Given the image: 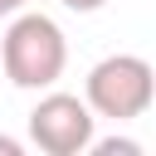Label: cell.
Returning a JSON list of instances; mask_svg holds the SVG:
<instances>
[{
  "mask_svg": "<svg viewBox=\"0 0 156 156\" xmlns=\"http://www.w3.org/2000/svg\"><path fill=\"white\" fill-rule=\"evenodd\" d=\"M0 63H5V78L24 93H44L63 78L68 68V39L58 29V20H49L44 10H15L10 24H5V39H0Z\"/></svg>",
  "mask_w": 156,
  "mask_h": 156,
  "instance_id": "1",
  "label": "cell"
},
{
  "mask_svg": "<svg viewBox=\"0 0 156 156\" xmlns=\"http://www.w3.org/2000/svg\"><path fill=\"white\" fill-rule=\"evenodd\" d=\"M151 98H156V73L141 54H107L83 78V102L93 107V117L136 122L151 107Z\"/></svg>",
  "mask_w": 156,
  "mask_h": 156,
  "instance_id": "2",
  "label": "cell"
},
{
  "mask_svg": "<svg viewBox=\"0 0 156 156\" xmlns=\"http://www.w3.org/2000/svg\"><path fill=\"white\" fill-rule=\"evenodd\" d=\"M98 136V117L78 93H44L29 112V141L44 156H83Z\"/></svg>",
  "mask_w": 156,
  "mask_h": 156,
  "instance_id": "3",
  "label": "cell"
},
{
  "mask_svg": "<svg viewBox=\"0 0 156 156\" xmlns=\"http://www.w3.org/2000/svg\"><path fill=\"white\" fill-rule=\"evenodd\" d=\"M88 151L93 156H141V141H132V136H107V141H88Z\"/></svg>",
  "mask_w": 156,
  "mask_h": 156,
  "instance_id": "4",
  "label": "cell"
},
{
  "mask_svg": "<svg viewBox=\"0 0 156 156\" xmlns=\"http://www.w3.org/2000/svg\"><path fill=\"white\" fill-rule=\"evenodd\" d=\"M58 5H63V10H73V15H98L107 0H58Z\"/></svg>",
  "mask_w": 156,
  "mask_h": 156,
  "instance_id": "5",
  "label": "cell"
},
{
  "mask_svg": "<svg viewBox=\"0 0 156 156\" xmlns=\"http://www.w3.org/2000/svg\"><path fill=\"white\" fill-rule=\"evenodd\" d=\"M0 156H24V141H15V136L0 132Z\"/></svg>",
  "mask_w": 156,
  "mask_h": 156,
  "instance_id": "6",
  "label": "cell"
},
{
  "mask_svg": "<svg viewBox=\"0 0 156 156\" xmlns=\"http://www.w3.org/2000/svg\"><path fill=\"white\" fill-rule=\"evenodd\" d=\"M24 5H29V0H0V20H10V15L24 10Z\"/></svg>",
  "mask_w": 156,
  "mask_h": 156,
  "instance_id": "7",
  "label": "cell"
}]
</instances>
